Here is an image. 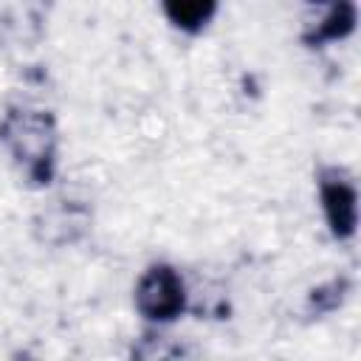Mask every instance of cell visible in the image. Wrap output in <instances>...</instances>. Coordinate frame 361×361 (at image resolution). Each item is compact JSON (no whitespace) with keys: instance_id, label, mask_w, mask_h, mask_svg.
Returning a JSON list of instances; mask_svg holds the SVG:
<instances>
[{"instance_id":"cell-1","label":"cell","mask_w":361,"mask_h":361,"mask_svg":"<svg viewBox=\"0 0 361 361\" xmlns=\"http://www.w3.org/2000/svg\"><path fill=\"white\" fill-rule=\"evenodd\" d=\"M183 305L180 282L166 268H152L138 285V307L152 319H172Z\"/></svg>"},{"instance_id":"cell-2","label":"cell","mask_w":361,"mask_h":361,"mask_svg":"<svg viewBox=\"0 0 361 361\" xmlns=\"http://www.w3.org/2000/svg\"><path fill=\"white\" fill-rule=\"evenodd\" d=\"M324 203H327V214L330 223L338 234H350L355 226V195L347 183H333L324 189Z\"/></svg>"}]
</instances>
